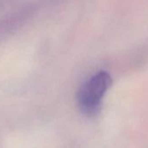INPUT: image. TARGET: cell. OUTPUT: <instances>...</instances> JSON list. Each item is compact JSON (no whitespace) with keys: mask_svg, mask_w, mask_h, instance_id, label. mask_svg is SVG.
<instances>
[{"mask_svg":"<svg viewBox=\"0 0 148 148\" xmlns=\"http://www.w3.org/2000/svg\"><path fill=\"white\" fill-rule=\"evenodd\" d=\"M111 85L112 78L106 71H99L92 76L78 92L77 104L79 110L87 116L96 115Z\"/></svg>","mask_w":148,"mask_h":148,"instance_id":"1","label":"cell"}]
</instances>
